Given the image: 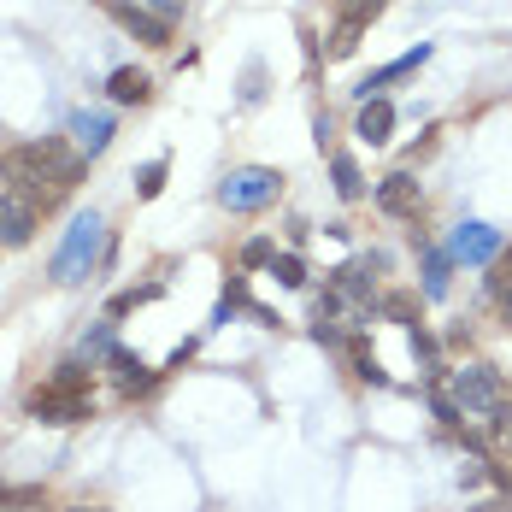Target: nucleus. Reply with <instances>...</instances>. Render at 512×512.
<instances>
[{
    "label": "nucleus",
    "instance_id": "16",
    "mask_svg": "<svg viewBox=\"0 0 512 512\" xmlns=\"http://www.w3.org/2000/svg\"><path fill=\"white\" fill-rule=\"evenodd\" d=\"M407 348H412V359H418V371L436 383V377H442V342H436L424 324H412V330H407Z\"/></svg>",
    "mask_w": 512,
    "mask_h": 512
},
{
    "label": "nucleus",
    "instance_id": "7",
    "mask_svg": "<svg viewBox=\"0 0 512 512\" xmlns=\"http://www.w3.org/2000/svg\"><path fill=\"white\" fill-rule=\"evenodd\" d=\"M383 12V0H348L342 6V18L330 24V59H348L359 48V36H365V24Z\"/></svg>",
    "mask_w": 512,
    "mask_h": 512
},
{
    "label": "nucleus",
    "instance_id": "32",
    "mask_svg": "<svg viewBox=\"0 0 512 512\" xmlns=\"http://www.w3.org/2000/svg\"><path fill=\"white\" fill-rule=\"evenodd\" d=\"M71 512H112V507H71Z\"/></svg>",
    "mask_w": 512,
    "mask_h": 512
},
{
    "label": "nucleus",
    "instance_id": "3",
    "mask_svg": "<svg viewBox=\"0 0 512 512\" xmlns=\"http://www.w3.org/2000/svg\"><path fill=\"white\" fill-rule=\"evenodd\" d=\"M448 395H454V407L465 412V418H489L495 407H507V377L495 371V365H483V359H471V365H460L454 371V383H448Z\"/></svg>",
    "mask_w": 512,
    "mask_h": 512
},
{
    "label": "nucleus",
    "instance_id": "26",
    "mask_svg": "<svg viewBox=\"0 0 512 512\" xmlns=\"http://www.w3.org/2000/svg\"><path fill=\"white\" fill-rule=\"evenodd\" d=\"M159 189H165V159H148V165H142V177H136V195H142V201H154Z\"/></svg>",
    "mask_w": 512,
    "mask_h": 512
},
{
    "label": "nucleus",
    "instance_id": "18",
    "mask_svg": "<svg viewBox=\"0 0 512 512\" xmlns=\"http://www.w3.org/2000/svg\"><path fill=\"white\" fill-rule=\"evenodd\" d=\"M448 271H454V254L424 248V301H442L448 295Z\"/></svg>",
    "mask_w": 512,
    "mask_h": 512
},
{
    "label": "nucleus",
    "instance_id": "1",
    "mask_svg": "<svg viewBox=\"0 0 512 512\" xmlns=\"http://www.w3.org/2000/svg\"><path fill=\"white\" fill-rule=\"evenodd\" d=\"M77 177H83V154H77V148H65L59 136L0 148V183H6V195H24V201H36L42 212H48V206L77 183Z\"/></svg>",
    "mask_w": 512,
    "mask_h": 512
},
{
    "label": "nucleus",
    "instance_id": "19",
    "mask_svg": "<svg viewBox=\"0 0 512 512\" xmlns=\"http://www.w3.org/2000/svg\"><path fill=\"white\" fill-rule=\"evenodd\" d=\"M265 271H271L283 289H307V283H312V271H307V259H301V254H271Z\"/></svg>",
    "mask_w": 512,
    "mask_h": 512
},
{
    "label": "nucleus",
    "instance_id": "22",
    "mask_svg": "<svg viewBox=\"0 0 512 512\" xmlns=\"http://www.w3.org/2000/svg\"><path fill=\"white\" fill-rule=\"evenodd\" d=\"M159 289L165 283H142V289H124V295H112V318H124V312H136V307H148V301H159Z\"/></svg>",
    "mask_w": 512,
    "mask_h": 512
},
{
    "label": "nucleus",
    "instance_id": "30",
    "mask_svg": "<svg viewBox=\"0 0 512 512\" xmlns=\"http://www.w3.org/2000/svg\"><path fill=\"white\" fill-rule=\"evenodd\" d=\"M259 77H265V71H259V59H254V65H248V77H242V101H259V95H265V89H259Z\"/></svg>",
    "mask_w": 512,
    "mask_h": 512
},
{
    "label": "nucleus",
    "instance_id": "11",
    "mask_svg": "<svg viewBox=\"0 0 512 512\" xmlns=\"http://www.w3.org/2000/svg\"><path fill=\"white\" fill-rule=\"evenodd\" d=\"M112 112H71V124H65V136H71V148L83 159H95V154H106L112 148Z\"/></svg>",
    "mask_w": 512,
    "mask_h": 512
},
{
    "label": "nucleus",
    "instance_id": "12",
    "mask_svg": "<svg viewBox=\"0 0 512 512\" xmlns=\"http://www.w3.org/2000/svg\"><path fill=\"white\" fill-rule=\"evenodd\" d=\"M106 365H112L118 395H130V401H136V395H154V389H159V371H148V365L130 354V348H112V354H106Z\"/></svg>",
    "mask_w": 512,
    "mask_h": 512
},
{
    "label": "nucleus",
    "instance_id": "8",
    "mask_svg": "<svg viewBox=\"0 0 512 512\" xmlns=\"http://www.w3.org/2000/svg\"><path fill=\"white\" fill-rule=\"evenodd\" d=\"M371 201H377L383 218H412L418 201H424V189H418V177H412V171H389V177L371 189Z\"/></svg>",
    "mask_w": 512,
    "mask_h": 512
},
{
    "label": "nucleus",
    "instance_id": "21",
    "mask_svg": "<svg viewBox=\"0 0 512 512\" xmlns=\"http://www.w3.org/2000/svg\"><path fill=\"white\" fill-rule=\"evenodd\" d=\"M112 348H118V336H112V324H95V330H89V336L77 342V359H89V365H95V359H106Z\"/></svg>",
    "mask_w": 512,
    "mask_h": 512
},
{
    "label": "nucleus",
    "instance_id": "9",
    "mask_svg": "<svg viewBox=\"0 0 512 512\" xmlns=\"http://www.w3.org/2000/svg\"><path fill=\"white\" fill-rule=\"evenodd\" d=\"M106 12L130 30V36H142L148 48H171V24L159 18V12H148V6H136V0H106Z\"/></svg>",
    "mask_w": 512,
    "mask_h": 512
},
{
    "label": "nucleus",
    "instance_id": "2",
    "mask_svg": "<svg viewBox=\"0 0 512 512\" xmlns=\"http://www.w3.org/2000/svg\"><path fill=\"white\" fill-rule=\"evenodd\" d=\"M106 224H101V212H77L71 218V230H65V242H59V254H53V283H83L95 265L106 259Z\"/></svg>",
    "mask_w": 512,
    "mask_h": 512
},
{
    "label": "nucleus",
    "instance_id": "24",
    "mask_svg": "<svg viewBox=\"0 0 512 512\" xmlns=\"http://www.w3.org/2000/svg\"><path fill=\"white\" fill-rule=\"evenodd\" d=\"M489 295H495V307H501V318L512 324V254L501 259V271L489 277Z\"/></svg>",
    "mask_w": 512,
    "mask_h": 512
},
{
    "label": "nucleus",
    "instance_id": "28",
    "mask_svg": "<svg viewBox=\"0 0 512 512\" xmlns=\"http://www.w3.org/2000/svg\"><path fill=\"white\" fill-rule=\"evenodd\" d=\"M271 254H277V248H271L265 236H254V242L242 248V265H248V271H259V265H271Z\"/></svg>",
    "mask_w": 512,
    "mask_h": 512
},
{
    "label": "nucleus",
    "instance_id": "15",
    "mask_svg": "<svg viewBox=\"0 0 512 512\" xmlns=\"http://www.w3.org/2000/svg\"><path fill=\"white\" fill-rule=\"evenodd\" d=\"M106 95H112L118 106H148L154 83H148V71H136V65H118V71L106 77Z\"/></svg>",
    "mask_w": 512,
    "mask_h": 512
},
{
    "label": "nucleus",
    "instance_id": "10",
    "mask_svg": "<svg viewBox=\"0 0 512 512\" xmlns=\"http://www.w3.org/2000/svg\"><path fill=\"white\" fill-rule=\"evenodd\" d=\"M36 224H42V206L0 189V242H6V248H24V242L36 236Z\"/></svg>",
    "mask_w": 512,
    "mask_h": 512
},
{
    "label": "nucleus",
    "instance_id": "13",
    "mask_svg": "<svg viewBox=\"0 0 512 512\" xmlns=\"http://www.w3.org/2000/svg\"><path fill=\"white\" fill-rule=\"evenodd\" d=\"M430 42H418V48L412 53H401V59H389V65H383V71H371V77H365V83H359L354 95H359V106L365 101H377V95H383V89H389V83H401V77H412V71H418V65H424V59H430Z\"/></svg>",
    "mask_w": 512,
    "mask_h": 512
},
{
    "label": "nucleus",
    "instance_id": "4",
    "mask_svg": "<svg viewBox=\"0 0 512 512\" xmlns=\"http://www.w3.org/2000/svg\"><path fill=\"white\" fill-rule=\"evenodd\" d=\"M277 195H283V171H271V165H236L218 183V201L230 206V212H259V206H271Z\"/></svg>",
    "mask_w": 512,
    "mask_h": 512
},
{
    "label": "nucleus",
    "instance_id": "5",
    "mask_svg": "<svg viewBox=\"0 0 512 512\" xmlns=\"http://www.w3.org/2000/svg\"><path fill=\"white\" fill-rule=\"evenodd\" d=\"M24 407H30V418H42V424H83V418H95L89 389H65V383H53V377L42 389L24 395Z\"/></svg>",
    "mask_w": 512,
    "mask_h": 512
},
{
    "label": "nucleus",
    "instance_id": "20",
    "mask_svg": "<svg viewBox=\"0 0 512 512\" xmlns=\"http://www.w3.org/2000/svg\"><path fill=\"white\" fill-rule=\"evenodd\" d=\"M348 354H354V377L359 383H371V389H389V371H383V365H377V354H365V342H348Z\"/></svg>",
    "mask_w": 512,
    "mask_h": 512
},
{
    "label": "nucleus",
    "instance_id": "29",
    "mask_svg": "<svg viewBox=\"0 0 512 512\" xmlns=\"http://www.w3.org/2000/svg\"><path fill=\"white\" fill-rule=\"evenodd\" d=\"M489 477H495V465H489V460H465L460 465V483H465V489H477V483H489Z\"/></svg>",
    "mask_w": 512,
    "mask_h": 512
},
{
    "label": "nucleus",
    "instance_id": "6",
    "mask_svg": "<svg viewBox=\"0 0 512 512\" xmlns=\"http://www.w3.org/2000/svg\"><path fill=\"white\" fill-rule=\"evenodd\" d=\"M501 248H507V242H501V230H495V224H483V218H465L460 230H454V242H448V254L460 259V265H489Z\"/></svg>",
    "mask_w": 512,
    "mask_h": 512
},
{
    "label": "nucleus",
    "instance_id": "17",
    "mask_svg": "<svg viewBox=\"0 0 512 512\" xmlns=\"http://www.w3.org/2000/svg\"><path fill=\"white\" fill-rule=\"evenodd\" d=\"M330 183H336L342 201H365V177H359L354 154H330Z\"/></svg>",
    "mask_w": 512,
    "mask_h": 512
},
{
    "label": "nucleus",
    "instance_id": "23",
    "mask_svg": "<svg viewBox=\"0 0 512 512\" xmlns=\"http://www.w3.org/2000/svg\"><path fill=\"white\" fill-rule=\"evenodd\" d=\"M377 312H383V318H395V324H418V301H412V295H401V289H395V295H383V301H377Z\"/></svg>",
    "mask_w": 512,
    "mask_h": 512
},
{
    "label": "nucleus",
    "instance_id": "14",
    "mask_svg": "<svg viewBox=\"0 0 512 512\" xmlns=\"http://www.w3.org/2000/svg\"><path fill=\"white\" fill-rule=\"evenodd\" d=\"M354 136L365 142V148H383V142L395 136V106L383 101V95H377V101H365V106H359V124H354Z\"/></svg>",
    "mask_w": 512,
    "mask_h": 512
},
{
    "label": "nucleus",
    "instance_id": "31",
    "mask_svg": "<svg viewBox=\"0 0 512 512\" xmlns=\"http://www.w3.org/2000/svg\"><path fill=\"white\" fill-rule=\"evenodd\" d=\"M136 6H148V12H159V18H165V24H171V18H177V12H183V0H136Z\"/></svg>",
    "mask_w": 512,
    "mask_h": 512
},
{
    "label": "nucleus",
    "instance_id": "25",
    "mask_svg": "<svg viewBox=\"0 0 512 512\" xmlns=\"http://www.w3.org/2000/svg\"><path fill=\"white\" fill-rule=\"evenodd\" d=\"M430 407H436V418H442V430H460L465 424V412L454 407V395H448L442 383H430Z\"/></svg>",
    "mask_w": 512,
    "mask_h": 512
},
{
    "label": "nucleus",
    "instance_id": "27",
    "mask_svg": "<svg viewBox=\"0 0 512 512\" xmlns=\"http://www.w3.org/2000/svg\"><path fill=\"white\" fill-rule=\"evenodd\" d=\"M489 442H495V448H512V401L489 412Z\"/></svg>",
    "mask_w": 512,
    "mask_h": 512
}]
</instances>
